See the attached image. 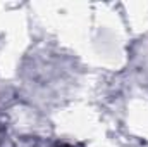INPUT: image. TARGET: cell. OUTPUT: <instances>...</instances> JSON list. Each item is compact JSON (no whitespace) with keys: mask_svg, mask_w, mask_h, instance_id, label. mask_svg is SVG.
<instances>
[{"mask_svg":"<svg viewBox=\"0 0 148 147\" xmlns=\"http://www.w3.org/2000/svg\"><path fill=\"white\" fill-rule=\"evenodd\" d=\"M59 147H71V146H67V144H62V146H59Z\"/></svg>","mask_w":148,"mask_h":147,"instance_id":"1","label":"cell"}]
</instances>
